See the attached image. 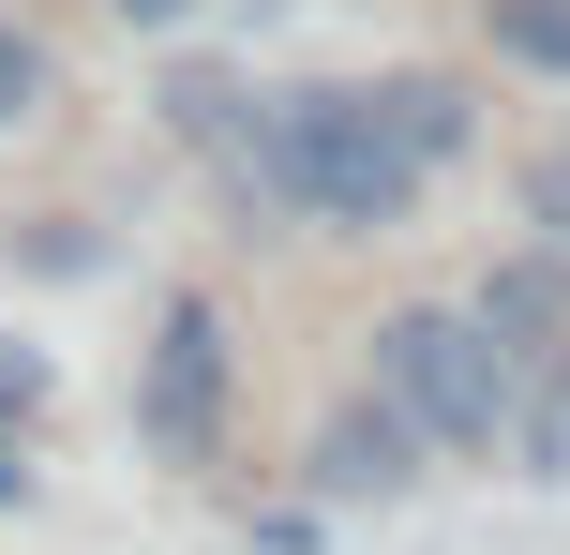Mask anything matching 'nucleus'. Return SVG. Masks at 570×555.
Returning <instances> with one entry per match:
<instances>
[{
	"label": "nucleus",
	"instance_id": "5",
	"mask_svg": "<svg viewBox=\"0 0 570 555\" xmlns=\"http://www.w3.org/2000/svg\"><path fill=\"white\" fill-rule=\"evenodd\" d=\"M556 316H570V270H556V256H525V270H495V300H481V330H495V346H525V360L556 346Z\"/></svg>",
	"mask_w": 570,
	"mask_h": 555
},
{
	"label": "nucleus",
	"instance_id": "12",
	"mask_svg": "<svg viewBox=\"0 0 570 555\" xmlns=\"http://www.w3.org/2000/svg\"><path fill=\"white\" fill-rule=\"evenodd\" d=\"M120 16H136V30H166V16H196V0H120Z\"/></svg>",
	"mask_w": 570,
	"mask_h": 555
},
{
	"label": "nucleus",
	"instance_id": "3",
	"mask_svg": "<svg viewBox=\"0 0 570 555\" xmlns=\"http://www.w3.org/2000/svg\"><path fill=\"white\" fill-rule=\"evenodd\" d=\"M136 420H150V450H210V420H226V316H210V300H166Z\"/></svg>",
	"mask_w": 570,
	"mask_h": 555
},
{
	"label": "nucleus",
	"instance_id": "7",
	"mask_svg": "<svg viewBox=\"0 0 570 555\" xmlns=\"http://www.w3.org/2000/svg\"><path fill=\"white\" fill-rule=\"evenodd\" d=\"M511 436H525V466H541V480H570V346H541V376H525Z\"/></svg>",
	"mask_w": 570,
	"mask_h": 555
},
{
	"label": "nucleus",
	"instance_id": "4",
	"mask_svg": "<svg viewBox=\"0 0 570 555\" xmlns=\"http://www.w3.org/2000/svg\"><path fill=\"white\" fill-rule=\"evenodd\" d=\"M405 450H421L405 406H345L331 436H315V496H405Z\"/></svg>",
	"mask_w": 570,
	"mask_h": 555
},
{
	"label": "nucleus",
	"instance_id": "2",
	"mask_svg": "<svg viewBox=\"0 0 570 555\" xmlns=\"http://www.w3.org/2000/svg\"><path fill=\"white\" fill-rule=\"evenodd\" d=\"M375 390H391L435 450L511 436V346H495L481 316H451V300H405V316L375 330Z\"/></svg>",
	"mask_w": 570,
	"mask_h": 555
},
{
	"label": "nucleus",
	"instance_id": "9",
	"mask_svg": "<svg viewBox=\"0 0 570 555\" xmlns=\"http://www.w3.org/2000/svg\"><path fill=\"white\" fill-rule=\"evenodd\" d=\"M30 90H46V46H30V30H0V120H16Z\"/></svg>",
	"mask_w": 570,
	"mask_h": 555
},
{
	"label": "nucleus",
	"instance_id": "10",
	"mask_svg": "<svg viewBox=\"0 0 570 555\" xmlns=\"http://www.w3.org/2000/svg\"><path fill=\"white\" fill-rule=\"evenodd\" d=\"M525 210H541V226H570V150H541V180H525Z\"/></svg>",
	"mask_w": 570,
	"mask_h": 555
},
{
	"label": "nucleus",
	"instance_id": "6",
	"mask_svg": "<svg viewBox=\"0 0 570 555\" xmlns=\"http://www.w3.org/2000/svg\"><path fill=\"white\" fill-rule=\"evenodd\" d=\"M375 106L405 120V150H421V166H451V150H465V90H451V76H375Z\"/></svg>",
	"mask_w": 570,
	"mask_h": 555
},
{
	"label": "nucleus",
	"instance_id": "1",
	"mask_svg": "<svg viewBox=\"0 0 570 555\" xmlns=\"http://www.w3.org/2000/svg\"><path fill=\"white\" fill-rule=\"evenodd\" d=\"M256 180L285 210H315V226H345V240H375V226H405V196H421V150H405V120L375 106V90H285V106L256 120Z\"/></svg>",
	"mask_w": 570,
	"mask_h": 555
},
{
	"label": "nucleus",
	"instance_id": "8",
	"mask_svg": "<svg viewBox=\"0 0 570 555\" xmlns=\"http://www.w3.org/2000/svg\"><path fill=\"white\" fill-rule=\"evenodd\" d=\"M495 46H511V60H556V76H570V0H495Z\"/></svg>",
	"mask_w": 570,
	"mask_h": 555
},
{
	"label": "nucleus",
	"instance_id": "11",
	"mask_svg": "<svg viewBox=\"0 0 570 555\" xmlns=\"http://www.w3.org/2000/svg\"><path fill=\"white\" fill-rule=\"evenodd\" d=\"M30 390H46V360H30V346H0V406H30Z\"/></svg>",
	"mask_w": 570,
	"mask_h": 555
}]
</instances>
